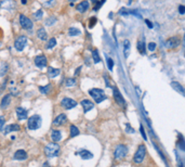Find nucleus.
<instances>
[{
    "mask_svg": "<svg viewBox=\"0 0 185 167\" xmlns=\"http://www.w3.org/2000/svg\"><path fill=\"white\" fill-rule=\"evenodd\" d=\"M60 151H61V148L59 144L52 142L47 144V147L45 148V153L48 158H55L60 154Z\"/></svg>",
    "mask_w": 185,
    "mask_h": 167,
    "instance_id": "nucleus-1",
    "label": "nucleus"
},
{
    "mask_svg": "<svg viewBox=\"0 0 185 167\" xmlns=\"http://www.w3.org/2000/svg\"><path fill=\"white\" fill-rule=\"evenodd\" d=\"M89 95L93 98V100L95 101L96 103H101L102 101H104L106 99V95H105L104 91L102 89L99 88H93L89 90Z\"/></svg>",
    "mask_w": 185,
    "mask_h": 167,
    "instance_id": "nucleus-2",
    "label": "nucleus"
},
{
    "mask_svg": "<svg viewBox=\"0 0 185 167\" xmlns=\"http://www.w3.org/2000/svg\"><path fill=\"white\" fill-rule=\"evenodd\" d=\"M145 155H146V148H145L144 144H141V146H139L138 150H136L134 156H133V162L135 164H141L144 161Z\"/></svg>",
    "mask_w": 185,
    "mask_h": 167,
    "instance_id": "nucleus-3",
    "label": "nucleus"
},
{
    "mask_svg": "<svg viewBox=\"0 0 185 167\" xmlns=\"http://www.w3.org/2000/svg\"><path fill=\"white\" fill-rule=\"evenodd\" d=\"M41 123H42V119L39 115H34L31 118H28V123H27V127H28L31 130H36L41 127Z\"/></svg>",
    "mask_w": 185,
    "mask_h": 167,
    "instance_id": "nucleus-4",
    "label": "nucleus"
},
{
    "mask_svg": "<svg viewBox=\"0 0 185 167\" xmlns=\"http://www.w3.org/2000/svg\"><path fill=\"white\" fill-rule=\"evenodd\" d=\"M127 153H128V148L125 144H118L114 151V156L116 160H122L126 158Z\"/></svg>",
    "mask_w": 185,
    "mask_h": 167,
    "instance_id": "nucleus-5",
    "label": "nucleus"
},
{
    "mask_svg": "<svg viewBox=\"0 0 185 167\" xmlns=\"http://www.w3.org/2000/svg\"><path fill=\"white\" fill-rule=\"evenodd\" d=\"M26 45H27V38L25 36H20L14 41V48L17 51H23Z\"/></svg>",
    "mask_w": 185,
    "mask_h": 167,
    "instance_id": "nucleus-6",
    "label": "nucleus"
},
{
    "mask_svg": "<svg viewBox=\"0 0 185 167\" xmlns=\"http://www.w3.org/2000/svg\"><path fill=\"white\" fill-rule=\"evenodd\" d=\"M20 24H21V26L23 27L24 29H27V31L33 28V25H34L31 20L28 19L27 17H25L24 14L20 15Z\"/></svg>",
    "mask_w": 185,
    "mask_h": 167,
    "instance_id": "nucleus-7",
    "label": "nucleus"
},
{
    "mask_svg": "<svg viewBox=\"0 0 185 167\" xmlns=\"http://www.w3.org/2000/svg\"><path fill=\"white\" fill-rule=\"evenodd\" d=\"M180 43H181L180 38H179L178 36H173V37H171V38H169L168 40H167L166 46L169 49H176V48L179 47Z\"/></svg>",
    "mask_w": 185,
    "mask_h": 167,
    "instance_id": "nucleus-8",
    "label": "nucleus"
},
{
    "mask_svg": "<svg viewBox=\"0 0 185 167\" xmlns=\"http://www.w3.org/2000/svg\"><path fill=\"white\" fill-rule=\"evenodd\" d=\"M61 103H62V106L64 107V109H66V110H71V109H73V107H75L77 105L76 101L71 98H64L62 100Z\"/></svg>",
    "mask_w": 185,
    "mask_h": 167,
    "instance_id": "nucleus-9",
    "label": "nucleus"
},
{
    "mask_svg": "<svg viewBox=\"0 0 185 167\" xmlns=\"http://www.w3.org/2000/svg\"><path fill=\"white\" fill-rule=\"evenodd\" d=\"M47 58L45 55H38L35 58V65L39 69H43L45 66H47Z\"/></svg>",
    "mask_w": 185,
    "mask_h": 167,
    "instance_id": "nucleus-10",
    "label": "nucleus"
},
{
    "mask_svg": "<svg viewBox=\"0 0 185 167\" xmlns=\"http://www.w3.org/2000/svg\"><path fill=\"white\" fill-rule=\"evenodd\" d=\"M114 98H115L116 102L118 103L119 105H121V106H122V107L126 106V101H125L123 97H122V95H121L120 91H119L117 88H114Z\"/></svg>",
    "mask_w": 185,
    "mask_h": 167,
    "instance_id": "nucleus-11",
    "label": "nucleus"
},
{
    "mask_svg": "<svg viewBox=\"0 0 185 167\" xmlns=\"http://www.w3.org/2000/svg\"><path fill=\"white\" fill-rule=\"evenodd\" d=\"M77 155H79L82 160H90V158H93V154L90 152V151L85 150V149H81V150L77 151L76 152Z\"/></svg>",
    "mask_w": 185,
    "mask_h": 167,
    "instance_id": "nucleus-12",
    "label": "nucleus"
},
{
    "mask_svg": "<svg viewBox=\"0 0 185 167\" xmlns=\"http://www.w3.org/2000/svg\"><path fill=\"white\" fill-rule=\"evenodd\" d=\"M15 113H16V116L20 121H24V119L27 118V111L23 107H16V110H15Z\"/></svg>",
    "mask_w": 185,
    "mask_h": 167,
    "instance_id": "nucleus-13",
    "label": "nucleus"
},
{
    "mask_svg": "<svg viewBox=\"0 0 185 167\" xmlns=\"http://www.w3.org/2000/svg\"><path fill=\"white\" fill-rule=\"evenodd\" d=\"M81 105H82L83 111H85V113L89 112V111L92 110L93 107H94V103L91 102V101L88 100V99H85V100L81 101Z\"/></svg>",
    "mask_w": 185,
    "mask_h": 167,
    "instance_id": "nucleus-14",
    "label": "nucleus"
},
{
    "mask_svg": "<svg viewBox=\"0 0 185 167\" xmlns=\"http://www.w3.org/2000/svg\"><path fill=\"white\" fill-rule=\"evenodd\" d=\"M171 87H172L176 91H178L179 93H181V95L185 97V88L180 83H178V81H172V83H171Z\"/></svg>",
    "mask_w": 185,
    "mask_h": 167,
    "instance_id": "nucleus-15",
    "label": "nucleus"
},
{
    "mask_svg": "<svg viewBox=\"0 0 185 167\" xmlns=\"http://www.w3.org/2000/svg\"><path fill=\"white\" fill-rule=\"evenodd\" d=\"M67 121V117L65 114H60L57 115V117L54 119V122H53V124L56 125V126H61V125H64L65 123H66Z\"/></svg>",
    "mask_w": 185,
    "mask_h": 167,
    "instance_id": "nucleus-16",
    "label": "nucleus"
},
{
    "mask_svg": "<svg viewBox=\"0 0 185 167\" xmlns=\"http://www.w3.org/2000/svg\"><path fill=\"white\" fill-rule=\"evenodd\" d=\"M14 158L17 161H24L27 158V153L24 150H17L14 153Z\"/></svg>",
    "mask_w": 185,
    "mask_h": 167,
    "instance_id": "nucleus-17",
    "label": "nucleus"
},
{
    "mask_svg": "<svg viewBox=\"0 0 185 167\" xmlns=\"http://www.w3.org/2000/svg\"><path fill=\"white\" fill-rule=\"evenodd\" d=\"M88 9H89L88 1H81V2L78 3V6H77V10H78V12H80V13H83V12H85Z\"/></svg>",
    "mask_w": 185,
    "mask_h": 167,
    "instance_id": "nucleus-18",
    "label": "nucleus"
},
{
    "mask_svg": "<svg viewBox=\"0 0 185 167\" xmlns=\"http://www.w3.org/2000/svg\"><path fill=\"white\" fill-rule=\"evenodd\" d=\"M16 130H20V126L16 124H12V125H9V126L5 127L3 132H5V135H8L9 132H11V131H16Z\"/></svg>",
    "mask_w": 185,
    "mask_h": 167,
    "instance_id": "nucleus-19",
    "label": "nucleus"
},
{
    "mask_svg": "<svg viewBox=\"0 0 185 167\" xmlns=\"http://www.w3.org/2000/svg\"><path fill=\"white\" fill-rule=\"evenodd\" d=\"M37 36H38V38L40 39V40H47L48 39V34L47 32H45V29L43 28V27H41V28L38 29V32H37Z\"/></svg>",
    "mask_w": 185,
    "mask_h": 167,
    "instance_id": "nucleus-20",
    "label": "nucleus"
},
{
    "mask_svg": "<svg viewBox=\"0 0 185 167\" xmlns=\"http://www.w3.org/2000/svg\"><path fill=\"white\" fill-rule=\"evenodd\" d=\"M60 73H61V71L59 69H54V67H49V69H48V75L51 78H54V77L59 76Z\"/></svg>",
    "mask_w": 185,
    "mask_h": 167,
    "instance_id": "nucleus-21",
    "label": "nucleus"
},
{
    "mask_svg": "<svg viewBox=\"0 0 185 167\" xmlns=\"http://www.w3.org/2000/svg\"><path fill=\"white\" fill-rule=\"evenodd\" d=\"M51 138H52L53 141L57 142L62 139V132L60 130H52L51 131Z\"/></svg>",
    "mask_w": 185,
    "mask_h": 167,
    "instance_id": "nucleus-22",
    "label": "nucleus"
},
{
    "mask_svg": "<svg viewBox=\"0 0 185 167\" xmlns=\"http://www.w3.org/2000/svg\"><path fill=\"white\" fill-rule=\"evenodd\" d=\"M10 100H11V95H5V97L2 98L1 100V103H0V106L2 107V109H5L8 105L10 104Z\"/></svg>",
    "mask_w": 185,
    "mask_h": 167,
    "instance_id": "nucleus-23",
    "label": "nucleus"
},
{
    "mask_svg": "<svg viewBox=\"0 0 185 167\" xmlns=\"http://www.w3.org/2000/svg\"><path fill=\"white\" fill-rule=\"evenodd\" d=\"M119 14H120V15L136 14V15H138V13H136V11H134V10H128V9H126V8H122V9L119 10Z\"/></svg>",
    "mask_w": 185,
    "mask_h": 167,
    "instance_id": "nucleus-24",
    "label": "nucleus"
},
{
    "mask_svg": "<svg viewBox=\"0 0 185 167\" xmlns=\"http://www.w3.org/2000/svg\"><path fill=\"white\" fill-rule=\"evenodd\" d=\"M138 50L141 54H145V51H146V49H145V43L142 39H140L138 41Z\"/></svg>",
    "mask_w": 185,
    "mask_h": 167,
    "instance_id": "nucleus-25",
    "label": "nucleus"
},
{
    "mask_svg": "<svg viewBox=\"0 0 185 167\" xmlns=\"http://www.w3.org/2000/svg\"><path fill=\"white\" fill-rule=\"evenodd\" d=\"M123 53H125V57L128 58L129 57V53H130V41L129 40H125L123 43Z\"/></svg>",
    "mask_w": 185,
    "mask_h": 167,
    "instance_id": "nucleus-26",
    "label": "nucleus"
},
{
    "mask_svg": "<svg viewBox=\"0 0 185 167\" xmlns=\"http://www.w3.org/2000/svg\"><path fill=\"white\" fill-rule=\"evenodd\" d=\"M1 7H3L5 9H13L14 2H13L12 0H5V1L1 3Z\"/></svg>",
    "mask_w": 185,
    "mask_h": 167,
    "instance_id": "nucleus-27",
    "label": "nucleus"
},
{
    "mask_svg": "<svg viewBox=\"0 0 185 167\" xmlns=\"http://www.w3.org/2000/svg\"><path fill=\"white\" fill-rule=\"evenodd\" d=\"M57 22V19L55 17H49L47 20H45V24L47 25V26H52V25H54L55 23Z\"/></svg>",
    "mask_w": 185,
    "mask_h": 167,
    "instance_id": "nucleus-28",
    "label": "nucleus"
},
{
    "mask_svg": "<svg viewBox=\"0 0 185 167\" xmlns=\"http://www.w3.org/2000/svg\"><path fill=\"white\" fill-rule=\"evenodd\" d=\"M68 35L69 36H78V35H80V31H79L78 28H76V27H71V28L68 29Z\"/></svg>",
    "mask_w": 185,
    "mask_h": 167,
    "instance_id": "nucleus-29",
    "label": "nucleus"
},
{
    "mask_svg": "<svg viewBox=\"0 0 185 167\" xmlns=\"http://www.w3.org/2000/svg\"><path fill=\"white\" fill-rule=\"evenodd\" d=\"M79 135V130L78 128H77L75 125H71V138H74V137H76Z\"/></svg>",
    "mask_w": 185,
    "mask_h": 167,
    "instance_id": "nucleus-30",
    "label": "nucleus"
},
{
    "mask_svg": "<svg viewBox=\"0 0 185 167\" xmlns=\"http://www.w3.org/2000/svg\"><path fill=\"white\" fill-rule=\"evenodd\" d=\"M92 58H93V62L94 63H99L101 61L100 55H99L97 50H92Z\"/></svg>",
    "mask_w": 185,
    "mask_h": 167,
    "instance_id": "nucleus-31",
    "label": "nucleus"
},
{
    "mask_svg": "<svg viewBox=\"0 0 185 167\" xmlns=\"http://www.w3.org/2000/svg\"><path fill=\"white\" fill-rule=\"evenodd\" d=\"M8 69H9L8 64H7V63H3V64L0 66V76H3V75H5V73H7Z\"/></svg>",
    "mask_w": 185,
    "mask_h": 167,
    "instance_id": "nucleus-32",
    "label": "nucleus"
},
{
    "mask_svg": "<svg viewBox=\"0 0 185 167\" xmlns=\"http://www.w3.org/2000/svg\"><path fill=\"white\" fill-rule=\"evenodd\" d=\"M42 17H43V11H42V10H38V11H36L35 13H34V19H35L36 21L40 20Z\"/></svg>",
    "mask_w": 185,
    "mask_h": 167,
    "instance_id": "nucleus-33",
    "label": "nucleus"
},
{
    "mask_svg": "<svg viewBox=\"0 0 185 167\" xmlns=\"http://www.w3.org/2000/svg\"><path fill=\"white\" fill-rule=\"evenodd\" d=\"M55 46H56V39L51 38L50 40H49V43H48V45H47V49H52V48H54Z\"/></svg>",
    "mask_w": 185,
    "mask_h": 167,
    "instance_id": "nucleus-34",
    "label": "nucleus"
},
{
    "mask_svg": "<svg viewBox=\"0 0 185 167\" xmlns=\"http://www.w3.org/2000/svg\"><path fill=\"white\" fill-rule=\"evenodd\" d=\"M65 84H66L67 87H73V86H75V85H76V79H75V78H68V79H66Z\"/></svg>",
    "mask_w": 185,
    "mask_h": 167,
    "instance_id": "nucleus-35",
    "label": "nucleus"
},
{
    "mask_svg": "<svg viewBox=\"0 0 185 167\" xmlns=\"http://www.w3.org/2000/svg\"><path fill=\"white\" fill-rule=\"evenodd\" d=\"M50 88H51L50 85H47V86H45V87H39V91H40L41 93H45V95H47V93L50 91Z\"/></svg>",
    "mask_w": 185,
    "mask_h": 167,
    "instance_id": "nucleus-36",
    "label": "nucleus"
},
{
    "mask_svg": "<svg viewBox=\"0 0 185 167\" xmlns=\"http://www.w3.org/2000/svg\"><path fill=\"white\" fill-rule=\"evenodd\" d=\"M107 66H108L109 71H113V67H114V61L112 60V58H107Z\"/></svg>",
    "mask_w": 185,
    "mask_h": 167,
    "instance_id": "nucleus-37",
    "label": "nucleus"
},
{
    "mask_svg": "<svg viewBox=\"0 0 185 167\" xmlns=\"http://www.w3.org/2000/svg\"><path fill=\"white\" fill-rule=\"evenodd\" d=\"M105 1H106V0H101V1H99V2L96 3V6H94V8H93V10H95V11H96V10H99L101 7H102L103 5H104V2H105Z\"/></svg>",
    "mask_w": 185,
    "mask_h": 167,
    "instance_id": "nucleus-38",
    "label": "nucleus"
},
{
    "mask_svg": "<svg viewBox=\"0 0 185 167\" xmlns=\"http://www.w3.org/2000/svg\"><path fill=\"white\" fill-rule=\"evenodd\" d=\"M95 24H96V17H91L90 21H89V27H90V28H92Z\"/></svg>",
    "mask_w": 185,
    "mask_h": 167,
    "instance_id": "nucleus-39",
    "label": "nucleus"
},
{
    "mask_svg": "<svg viewBox=\"0 0 185 167\" xmlns=\"http://www.w3.org/2000/svg\"><path fill=\"white\" fill-rule=\"evenodd\" d=\"M147 49L150 51H154L155 49H156V43H148V46H147Z\"/></svg>",
    "mask_w": 185,
    "mask_h": 167,
    "instance_id": "nucleus-40",
    "label": "nucleus"
},
{
    "mask_svg": "<svg viewBox=\"0 0 185 167\" xmlns=\"http://www.w3.org/2000/svg\"><path fill=\"white\" fill-rule=\"evenodd\" d=\"M126 130H127V132H131V134H133V132H134V129L131 128L130 124H126Z\"/></svg>",
    "mask_w": 185,
    "mask_h": 167,
    "instance_id": "nucleus-41",
    "label": "nucleus"
},
{
    "mask_svg": "<svg viewBox=\"0 0 185 167\" xmlns=\"http://www.w3.org/2000/svg\"><path fill=\"white\" fill-rule=\"evenodd\" d=\"M179 12H180V14H184L185 13V6L181 5L180 7H179Z\"/></svg>",
    "mask_w": 185,
    "mask_h": 167,
    "instance_id": "nucleus-42",
    "label": "nucleus"
},
{
    "mask_svg": "<svg viewBox=\"0 0 185 167\" xmlns=\"http://www.w3.org/2000/svg\"><path fill=\"white\" fill-rule=\"evenodd\" d=\"M3 125H5V118H3V117H0V130L2 129Z\"/></svg>",
    "mask_w": 185,
    "mask_h": 167,
    "instance_id": "nucleus-43",
    "label": "nucleus"
},
{
    "mask_svg": "<svg viewBox=\"0 0 185 167\" xmlns=\"http://www.w3.org/2000/svg\"><path fill=\"white\" fill-rule=\"evenodd\" d=\"M53 2H54V0H49V1H45V5L47 6V7H51V6L53 5Z\"/></svg>",
    "mask_w": 185,
    "mask_h": 167,
    "instance_id": "nucleus-44",
    "label": "nucleus"
},
{
    "mask_svg": "<svg viewBox=\"0 0 185 167\" xmlns=\"http://www.w3.org/2000/svg\"><path fill=\"white\" fill-rule=\"evenodd\" d=\"M145 23H146V25L150 27V28H152V27H153V23L150 21V20H145Z\"/></svg>",
    "mask_w": 185,
    "mask_h": 167,
    "instance_id": "nucleus-45",
    "label": "nucleus"
},
{
    "mask_svg": "<svg viewBox=\"0 0 185 167\" xmlns=\"http://www.w3.org/2000/svg\"><path fill=\"white\" fill-rule=\"evenodd\" d=\"M140 131H141V134H142V136L144 137V139H146V136H145V130H144V128H143V126L140 127Z\"/></svg>",
    "mask_w": 185,
    "mask_h": 167,
    "instance_id": "nucleus-46",
    "label": "nucleus"
},
{
    "mask_svg": "<svg viewBox=\"0 0 185 167\" xmlns=\"http://www.w3.org/2000/svg\"><path fill=\"white\" fill-rule=\"evenodd\" d=\"M42 167H51V166L49 165V163H45V164L42 165Z\"/></svg>",
    "mask_w": 185,
    "mask_h": 167,
    "instance_id": "nucleus-47",
    "label": "nucleus"
},
{
    "mask_svg": "<svg viewBox=\"0 0 185 167\" xmlns=\"http://www.w3.org/2000/svg\"><path fill=\"white\" fill-rule=\"evenodd\" d=\"M79 72H80V67L76 69V72H75V75H78V74H79Z\"/></svg>",
    "mask_w": 185,
    "mask_h": 167,
    "instance_id": "nucleus-48",
    "label": "nucleus"
},
{
    "mask_svg": "<svg viewBox=\"0 0 185 167\" xmlns=\"http://www.w3.org/2000/svg\"><path fill=\"white\" fill-rule=\"evenodd\" d=\"M22 3H23V5H25V3H27V0H22Z\"/></svg>",
    "mask_w": 185,
    "mask_h": 167,
    "instance_id": "nucleus-49",
    "label": "nucleus"
},
{
    "mask_svg": "<svg viewBox=\"0 0 185 167\" xmlns=\"http://www.w3.org/2000/svg\"><path fill=\"white\" fill-rule=\"evenodd\" d=\"M183 45H184V48H185V35H184V38H183Z\"/></svg>",
    "mask_w": 185,
    "mask_h": 167,
    "instance_id": "nucleus-50",
    "label": "nucleus"
},
{
    "mask_svg": "<svg viewBox=\"0 0 185 167\" xmlns=\"http://www.w3.org/2000/svg\"><path fill=\"white\" fill-rule=\"evenodd\" d=\"M91 1H92V2H97L99 0H91Z\"/></svg>",
    "mask_w": 185,
    "mask_h": 167,
    "instance_id": "nucleus-51",
    "label": "nucleus"
},
{
    "mask_svg": "<svg viewBox=\"0 0 185 167\" xmlns=\"http://www.w3.org/2000/svg\"><path fill=\"white\" fill-rule=\"evenodd\" d=\"M69 1H71V2H74V1H76V0H69Z\"/></svg>",
    "mask_w": 185,
    "mask_h": 167,
    "instance_id": "nucleus-52",
    "label": "nucleus"
},
{
    "mask_svg": "<svg viewBox=\"0 0 185 167\" xmlns=\"http://www.w3.org/2000/svg\"><path fill=\"white\" fill-rule=\"evenodd\" d=\"M0 47H1V43H0Z\"/></svg>",
    "mask_w": 185,
    "mask_h": 167,
    "instance_id": "nucleus-53",
    "label": "nucleus"
}]
</instances>
